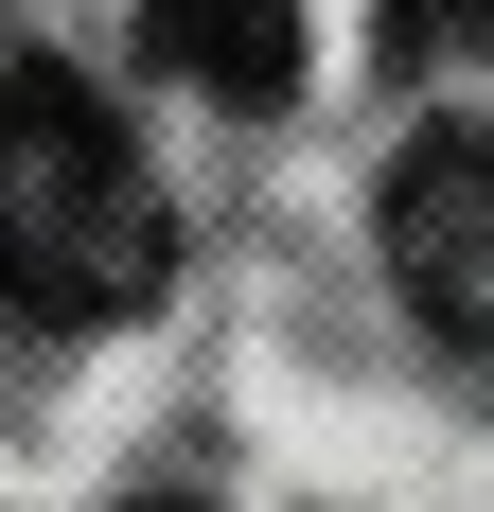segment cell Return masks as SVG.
<instances>
[{
	"instance_id": "3957f363",
	"label": "cell",
	"mask_w": 494,
	"mask_h": 512,
	"mask_svg": "<svg viewBox=\"0 0 494 512\" xmlns=\"http://www.w3.org/2000/svg\"><path fill=\"white\" fill-rule=\"evenodd\" d=\"M142 53H159L195 106L265 124V106L300 89V0H142Z\"/></svg>"
},
{
	"instance_id": "5b68a950",
	"label": "cell",
	"mask_w": 494,
	"mask_h": 512,
	"mask_svg": "<svg viewBox=\"0 0 494 512\" xmlns=\"http://www.w3.org/2000/svg\"><path fill=\"white\" fill-rule=\"evenodd\" d=\"M142 512H212V495H142Z\"/></svg>"
},
{
	"instance_id": "277c9868",
	"label": "cell",
	"mask_w": 494,
	"mask_h": 512,
	"mask_svg": "<svg viewBox=\"0 0 494 512\" xmlns=\"http://www.w3.org/2000/svg\"><path fill=\"white\" fill-rule=\"evenodd\" d=\"M389 18H406V36H459V18H494V0H389Z\"/></svg>"
},
{
	"instance_id": "6da1fadb",
	"label": "cell",
	"mask_w": 494,
	"mask_h": 512,
	"mask_svg": "<svg viewBox=\"0 0 494 512\" xmlns=\"http://www.w3.org/2000/svg\"><path fill=\"white\" fill-rule=\"evenodd\" d=\"M0 301L18 318H124L159 301V195L124 159V106L71 53L0 71Z\"/></svg>"
},
{
	"instance_id": "7a4b0ae2",
	"label": "cell",
	"mask_w": 494,
	"mask_h": 512,
	"mask_svg": "<svg viewBox=\"0 0 494 512\" xmlns=\"http://www.w3.org/2000/svg\"><path fill=\"white\" fill-rule=\"evenodd\" d=\"M371 230L442 336H494V124H406V159L371 177Z\"/></svg>"
}]
</instances>
